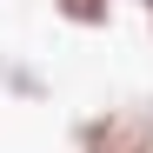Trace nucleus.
<instances>
[{
	"instance_id": "obj_1",
	"label": "nucleus",
	"mask_w": 153,
	"mask_h": 153,
	"mask_svg": "<svg viewBox=\"0 0 153 153\" xmlns=\"http://www.w3.org/2000/svg\"><path fill=\"white\" fill-rule=\"evenodd\" d=\"M73 153H153V100H107L67 126Z\"/></svg>"
},
{
	"instance_id": "obj_2",
	"label": "nucleus",
	"mask_w": 153,
	"mask_h": 153,
	"mask_svg": "<svg viewBox=\"0 0 153 153\" xmlns=\"http://www.w3.org/2000/svg\"><path fill=\"white\" fill-rule=\"evenodd\" d=\"M47 13L60 27H73V33H107L120 20V0H47Z\"/></svg>"
},
{
	"instance_id": "obj_3",
	"label": "nucleus",
	"mask_w": 153,
	"mask_h": 153,
	"mask_svg": "<svg viewBox=\"0 0 153 153\" xmlns=\"http://www.w3.org/2000/svg\"><path fill=\"white\" fill-rule=\"evenodd\" d=\"M0 87H7L13 100H27V107H40V100H53V80L33 67V60H0Z\"/></svg>"
},
{
	"instance_id": "obj_4",
	"label": "nucleus",
	"mask_w": 153,
	"mask_h": 153,
	"mask_svg": "<svg viewBox=\"0 0 153 153\" xmlns=\"http://www.w3.org/2000/svg\"><path fill=\"white\" fill-rule=\"evenodd\" d=\"M133 7H140V20H146V33H153V0H133Z\"/></svg>"
}]
</instances>
